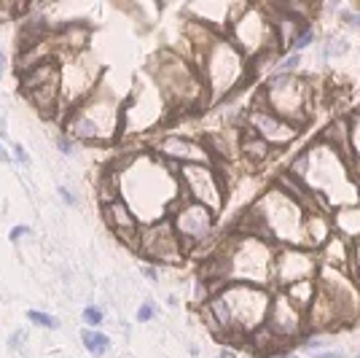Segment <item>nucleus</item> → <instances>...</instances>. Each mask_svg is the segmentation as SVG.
I'll return each instance as SVG.
<instances>
[{
    "instance_id": "1",
    "label": "nucleus",
    "mask_w": 360,
    "mask_h": 358,
    "mask_svg": "<svg viewBox=\"0 0 360 358\" xmlns=\"http://www.w3.org/2000/svg\"><path fill=\"white\" fill-rule=\"evenodd\" d=\"M119 197L129 205L143 226L169 218L183 192H180L178 167L165 162L153 151H137L116 167Z\"/></svg>"
},
{
    "instance_id": "2",
    "label": "nucleus",
    "mask_w": 360,
    "mask_h": 358,
    "mask_svg": "<svg viewBox=\"0 0 360 358\" xmlns=\"http://www.w3.org/2000/svg\"><path fill=\"white\" fill-rule=\"evenodd\" d=\"M288 173L309 189V195L326 213L360 202V183L349 167V159L320 137L288 164Z\"/></svg>"
},
{
    "instance_id": "3",
    "label": "nucleus",
    "mask_w": 360,
    "mask_h": 358,
    "mask_svg": "<svg viewBox=\"0 0 360 358\" xmlns=\"http://www.w3.org/2000/svg\"><path fill=\"white\" fill-rule=\"evenodd\" d=\"M271 304V288L248 283H221L212 288L202 315L210 321L207 326L226 340H248L253 331L266 323Z\"/></svg>"
},
{
    "instance_id": "4",
    "label": "nucleus",
    "mask_w": 360,
    "mask_h": 358,
    "mask_svg": "<svg viewBox=\"0 0 360 358\" xmlns=\"http://www.w3.org/2000/svg\"><path fill=\"white\" fill-rule=\"evenodd\" d=\"M274 256H277V245H271L269 240L240 232L234 237H226L215 256L207 259L205 283H212V288L221 283H248L269 288L274 285Z\"/></svg>"
},
{
    "instance_id": "5",
    "label": "nucleus",
    "mask_w": 360,
    "mask_h": 358,
    "mask_svg": "<svg viewBox=\"0 0 360 358\" xmlns=\"http://www.w3.org/2000/svg\"><path fill=\"white\" fill-rule=\"evenodd\" d=\"M309 210L299 205L280 186H269L245 213L242 232L269 240L271 245H304V226Z\"/></svg>"
},
{
    "instance_id": "6",
    "label": "nucleus",
    "mask_w": 360,
    "mask_h": 358,
    "mask_svg": "<svg viewBox=\"0 0 360 358\" xmlns=\"http://www.w3.org/2000/svg\"><path fill=\"white\" fill-rule=\"evenodd\" d=\"M121 124H124V100L105 81H100V87L65 116V130L70 137L97 146L116 143L121 137Z\"/></svg>"
},
{
    "instance_id": "7",
    "label": "nucleus",
    "mask_w": 360,
    "mask_h": 358,
    "mask_svg": "<svg viewBox=\"0 0 360 358\" xmlns=\"http://www.w3.org/2000/svg\"><path fill=\"white\" fill-rule=\"evenodd\" d=\"M194 68L207 94V105L226 100L250 78V62L226 35H215L194 54Z\"/></svg>"
},
{
    "instance_id": "8",
    "label": "nucleus",
    "mask_w": 360,
    "mask_h": 358,
    "mask_svg": "<svg viewBox=\"0 0 360 358\" xmlns=\"http://www.w3.org/2000/svg\"><path fill=\"white\" fill-rule=\"evenodd\" d=\"M231 44L248 57V62L280 60V38H277V25L274 16H269V8L253 6V3H240L231 8V22L224 32Z\"/></svg>"
},
{
    "instance_id": "9",
    "label": "nucleus",
    "mask_w": 360,
    "mask_h": 358,
    "mask_svg": "<svg viewBox=\"0 0 360 358\" xmlns=\"http://www.w3.org/2000/svg\"><path fill=\"white\" fill-rule=\"evenodd\" d=\"M148 75L162 90L169 108L186 111V108L207 105V94H205V87H202V78L196 73L194 62L178 51L156 54L153 65L148 68Z\"/></svg>"
},
{
    "instance_id": "10",
    "label": "nucleus",
    "mask_w": 360,
    "mask_h": 358,
    "mask_svg": "<svg viewBox=\"0 0 360 358\" xmlns=\"http://www.w3.org/2000/svg\"><path fill=\"white\" fill-rule=\"evenodd\" d=\"M269 113L304 130L312 116V87L309 78L299 73H271V78L258 92V103Z\"/></svg>"
},
{
    "instance_id": "11",
    "label": "nucleus",
    "mask_w": 360,
    "mask_h": 358,
    "mask_svg": "<svg viewBox=\"0 0 360 358\" xmlns=\"http://www.w3.org/2000/svg\"><path fill=\"white\" fill-rule=\"evenodd\" d=\"M169 111L162 90L153 84L150 75H143L135 84V90L129 94V100H124V124L121 135L135 132H150L156 124H162Z\"/></svg>"
},
{
    "instance_id": "12",
    "label": "nucleus",
    "mask_w": 360,
    "mask_h": 358,
    "mask_svg": "<svg viewBox=\"0 0 360 358\" xmlns=\"http://www.w3.org/2000/svg\"><path fill=\"white\" fill-rule=\"evenodd\" d=\"M100 87V65L89 51L68 54L60 62V108L68 116Z\"/></svg>"
},
{
    "instance_id": "13",
    "label": "nucleus",
    "mask_w": 360,
    "mask_h": 358,
    "mask_svg": "<svg viewBox=\"0 0 360 358\" xmlns=\"http://www.w3.org/2000/svg\"><path fill=\"white\" fill-rule=\"evenodd\" d=\"M215 216L218 213H212L210 208L199 205L194 199H180L175 205V210L169 213V224L175 229L186 254H196L202 245L212 242L215 226H218Z\"/></svg>"
},
{
    "instance_id": "14",
    "label": "nucleus",
    "mask_w": 360,
    "mask_h": 358,
    "mask_svg": "<svg viewBox=\"0 0 360 358\" xmlns=\"http://www.w3.org/2000/svg\"><path fill=\"white\" fill-rule=\"evenodd\" d=\"M183 199H194L199 205L221 213L226 202V186L215 164H180L178 167Z\"/></svg>"
},
{
    "instance_id": "15",
    "label": "nucleus",
    "mask_w": 360,
    "mask_h": 358,
    "mask_svg": "<svg viewBox=\"0 0 360 358\" xmlns=\"http://www.w3.org/2000/svg\"><path fill=\"white\" fill-rule=\"evenodd\" d=\"M22 92L41 113L51 116L60 108V60H46L22 73Z\"/></svg>"
},
{
    "instance_id": "16",
    "label": "nucleus",
    "mask_w": 360,
    "mask_h": 358,
    "mask_svg": "<svg viewBox=\"0 0 360 358\" xmlns=\"http://www.w3.org/2000/svg\"><path fill=\"white\" fill-rule=\"evenodd\" d=\"M320 259L315 251L304 248V245H285L277 248L274 256V288H288L301 280H315Z\"/></svg>"
},
{
    "instance_id": "17",
    "label": "nucleus",
    "mask_w": 360,
    "mask_h": 358,
    "mask_svg": "<svg viewBox=\"0 0 360 358\" xmlns=\"http://www.w3.org/2000/svg\"><path fill=\"white\" fill-rule=\"evenodd\" d=\"M137 251L146 256L148 261H153V264H180L186 259V251H183V245H180L169 218L143 226L140 229Z\"/></svg>"
},
{
    "instance_id": "18",
    "label": "nucleus",
    "mask_w": 360,
    "mask_h": 358,
    "mask_svg": "<svg viewBox=\"0 0 360 358\" xmlns=\"http://www.w3.org/2000/svg\"><path fill=\"white\" fill-rule=\"evenodd\" d=\"M245 127H248L245 132H250L253 137L264 140L271 151H280V149H285V146H290L301 132L293 124H288V121H283L280 116L269 113V111L261 108V105H250V108L245 111Z\"/></svg>"
},
{
    "instance_id": "19",
    "label": "nucleus",
    "mask_w": 360,
    "mask_h": 358,
    "mask_svg": "<svg viewBox=\"0 0 360 358\" xmlns=\"http://www.w3.org/2000/svg\"><path fill=\"white\" fill-rule=\"evenodd\" d=\"M264 326L269 328L280 342H288V340H296V337L304 334V328H307V313L299 310V307L285 297V291L274 288V291H271V304H269V313H266V323H264Z\"/></svg>"
},
{
    "instance_id": "20",
    "label": "nucleus",
    "mask_w": 360,
    "mask_h": 358,
    "mask_svg": "<svg viewBox=\"0 0 360 358\" xmlns=\"http://www.w3.org/2000/svg\"><path fill=\"white\" fill-rule=\"evenodd\" d=\"M150 151L175 167H180V164H212V154L207 151V146L194 140V137H186V135H162Z\"/></svg>"
},
{
    "instance_id": "21",
    "label": "nucleus",
    "mask_w": 360,
    "mask_h": 358,
    "mask_svg": "<svg viewBox=\"0 0 360 358\" xmlns=\"http://www.w3.org/2000/svg\"><path fill=\"white\" fill-rule=\"evenodd\" d=\"M103 218H105L108 229H110L121 242H127V245L137 248L143 224L137 221V216L129 210V205H127L121 197H116V199H110V202L103 205Z\"/></svg>"
},
{
    "instance_id": "22",
    "label": "nucleus",
    "mask_w": 360,
    "mask_h": 358,
    "mask_svg": "<svg viewBox=\"0 0 360 358\" xmlns=\"http://www.w3.org/2000/svg\"><path fill=\"white\" fill-rule=\"evenodd\" d=\"M330 224L333 235H339L347 242H358L360 240V202L358 205H347L330 213Z\"/></svg>"
},
{
    "instance_id": "23",
    "label": "nucleus",
    "mask_w": 360,
    "mask_h": 358,
    "mask_svg": "<svg viewBox=\"0 0 360 358\" xmlns=\"http://www.w3.org/2000/svg\"><path fill=\"white\" fill-rule=\"evenodd\" d=\"M280 291H285V297L290 299L299 310L309 313V307H312L315 294H317V280H301V283H293V285H288V288H280Z\"/></svg>"
},
{
    "instance_id": "24",
    "label": "nucleus",
    "mask_w": 360,
    "mask_h": 358,
    "mask_svg": "<svg viewBox=\"0 0 360 358\" xmlns=\"http://www.w3.org/2000/svg\"><path fill=\"white\" fill-rule=\"evenodd\" d=\"M349 146H347V154H349V167L355 173V178L360 183V111H355L349 119Z\"/></svg>"
},
{
    "instance_id": "25",
    "label": "nucleus",
    "mask_w": 360,
    "mask_h": 358,
    "mask_svg": "<svg viewBox=\"0 0 360 358\" xmlns=\"http://www.w3.org/2000/svg\"><path fill=\"white\" fill-rule=\"evenodd\" d=\"M240 151H242V156H245V159H250V162H266V159H269V154H271L269 146H266L264 140L253 137L250 132L242 135Z\"/></svg>"
},
{
    "instance_id": "26",
    "label": "nucleus",
    "mask_w": 360,
    "mask_h": 358,
    "mask_svg": "<svg viewBox=\"0 0 360 358\" xmlns=\"http://www.w3.org/2000/svg\"><path fill=\"white\" fill-rule=\"evenodd\" d=\"M81 342H84V347H86V353H91L94 358H100L108 353L110 337L103 334L100 328H84V331H81Z\"/></svg>"
},
{
    "instance_id": "27",
    "label": "nucleus",
    "mask_w": 360,
    "mask_h": 358,
    "mask_svg": "<svg viewBox=\"0 0 360 358\" xmlns=\"http://www.w3.org/2000/svg\"><path fill=\"white\" fill-rule=\"evenodd\" d=\"M315 44V30L307 25V27H301L299 32H296V38H293V44H290V54H301L304 49H309V46Z\"/></svg>"
},
{
    "instance_id": "28",
    "label": "nucleus",
    "mask_w": 360,
    "mask_h": 358,
    "mask_svg": "<svg viewBox=\"0 0 360 358\" xmlns=\"http://www.w3.org/2000/svg\"><path fill=\"white\" fill-rule=\"evenodd\" d=\"M27 321L35 323V326H41V328H51V331H57V328H60V321H57L54 315L41 313V310H27Z\"/></svg>"
},
{
    "instance_id": "29",
    "label": "nucleus",
    "mask_w": 360,
    "mask_h": 358,
    "mask_svg": "<svg viewBox=\"0 0 360 358\" xmlns=\"http://www.w3.org/2000/svg\"><path fill=\"white\" fill-rule=\"evenodd\" d=\"M301 65V54H285L274 65V73H296Z\"/></svg>"
},
{
    "instance_id": "30",
    "label": "nucleus",
    "mask_w": 360,
    "mask_h": 358,
    "mask_svg": "<svg viewBox=\"0 0 360 358\" xmlns=\"http://www.w3.org/2000/svg\"><path fill=\"white\" fill-rule=\"evenodd\" d=\"M347 272H349L352 280L360 285V240L352 242V256H349V269H347Z\"/></svg>"
},
{
    "instance_id": "31",
    "label": "nucleus",
    "mask_w": 360,
    "mask_h": 358,
    "mask_svg": "<svg viewBox=\"0 0 360 358\" xmlns=\"http://www.w3.org/2000/svg\"><path fill=\"white\" fill-rule=\"evenodd\" d=\"M103 310L100 307H94V304H89V307H84V323H89V328H100V323H103Z\"/></svg>"
},
{
    "instance_id": "32",
    "label": "nucleus",
    "mask_w": 360,
    "mask_h": 358,
    "mask_svg": "<svg viewBox=\"0 0 360 358\" xmlns=\"http://www.w3.org/2000/svg\"><path fill=\"white\" fill-rule=\"evenodd\" d=\"M349 46L345 41H328V46L323 49V60H328V57H339V54H345Z\"/></svg>"
},
{
    "instance_id": "33",
    "label": "nucleus",
    "mask_w": 360,
    "mask_h": 358,
    "mask_svg": "<svg viewBox=\"0 0 360 358\" xmlns=\"http://www.w3.org/2000/svg\"><path fill=\"white\" fill-rule=\"evenodd\" d=\"M27 6H14V3H0V22H8L11 16L22 14Z\"/></svg>"
},
{
    "instance_id": "34",
    "label": "nucleus",
    "mask_w": 360,
    "mask_h": 358,
    "mask_svg": "<svg viewBox=\"0 0 360 358\" xmlns=\"http://www.w3.org/2000/svg\"><path fill=\"white\" fill-rule=\"evenodd\" d=\"M342 22H345L349 30H358L360 32V11H352V8H345L342 11Z\"/></svg>"
},
{
    "instance_id": "35",
    "label": "nucleus",
    "mask_w": 360,
    "mask_h": 358,
    "mask_svg": "<svg viewBox=\"0 0 360 358\" xmlns=\"http://www.w3.org/2000/svg\"><path fill=\"white\" fill-rule=\"evenodd\" d=\"M153 315H156V310H153V304H148V302H146V304H143V307L137 310V321H140V323H148V321L153 318Z\"/></svg>"
},
{
    "instance_id": "36",
    "label": "nucleus",
    "mask_w": 360,
    "mask_h": 358,
    "mask_svg": "<svg viewBox=\"0 0 360 358\" xmlns=\"http://www.w3.org/2000/svg\"><path fill=\"white\" fill-rule=\"evenodd\" d=\"M25 235H30V226H14V229L8 232V240H11V242H19Z\"/></svg>"
},
{
    "instance_id": "37",
    "label": "nucleus",
    "mask_w": 360,
    "mask_h": 358,
    "mask_svg": "<svg viewBox=\"0 0 360 358\" xmlns=\"http://www.w3.org/2000/svg\"><path fill=\"white\" fill-rule=\"evenodd\" d=\"M315 358H347L342 350H317Z\"/></svg>"
},
{
    "instance_id": "38",
    "label": "nucleus",
    "mask_w": 360,
    "mask_h": 358,
    "mask_svg": "<svg viewBox=\"0 0 360 358\" xmlns=\"http://www.w3.org/2000/svg\"><path fill=\"white\" fill-rule=\"evenodd\" d=\"M57 143H60L62 154H73V140H70V137H60Z\"/></svg>"
},
{
    "instance_id": "39",
    "label": "nucleus",
    "mask_w": 360,
    "mask_h": 358,
    "mask_svg": "<svg viewBox=\"0 0 360 358\" xmlns=\"http://www.w3.org/2000/svg\"><path fill=\"white\" fill-rule=\"evenodd\" d=\"M60 197H62V202H65V205H75V197L70 195L65 186H60Z\"/></svg>"
},
{
    "instance_id": "40",
    "label": "nucleus",
    "mask_w": 360,
    "mask_h": 358,
    "mask_svg": "<svg viewBox=\"0 0 360 358\" xmlns=\"http://www.w3.org/2000/svg\"><path fill=\"white\" fill-rule=\"evenodd\" d=\"M14 156H16V159H19V162H22V164L27 162V154H25V149H22L19 143H16V146H14Z\"/></svg>"
},
{
    "instance_id": "41",
    "label": "nucleus",
    "mask_w": 360,
    "mask_h": 358,
    "mask_svg": "<svg viewBox=\"0 0 360 358\" xmlns=\"http://www.w3.org/2000/svg\"><path fill=\"white\" fill-rule=\"evenodd\" d=\"M218 358H237V350H231V347H224V350H221V356Z\"/></svg>"
},
{
    "instance_id": "42",
    "label": "nucleus",
    "mask_w": 360,
    "mask_h": 358,
    "mask_svg": "<svg viewBox=\"0 0 360 358\" xmlns=\"http://www.w3.org/2000/svg\"><path fill=\"white\" fill-rule=\"evenodd\" d=\"M6 73V54H3V49H0V78Z\"/></svg>"
},
{
    "instance_id": "43",
    "label": "nucleus",
    "mask_w": 360,
    "mask_h": 358,
    "mask_svg": "<svg viewBox=\"0 0 360 358\" xmlns=\"http://www.w3.org/2000/svg\"><path fill=\"white\" fill-rule=\"evenodd\" d=\"M8 159H11V156H8V151L3 149V143H0V162H8Z\"/></svg>"
},
{
    "instance_id": "44",
    "label": "nucleus",
    "mask_w": 360,
    "mask_h": 358,
    "mask_svg": "<svg viewBox=\"0 0 360 358\" xmlns=\"http://www.w3.org/2000/svg\"><path fill=\"white\" fill-rule=\"evenodd\" d=\"M358 358H360V356H358Z\"/></svg>"
}]
</instances>
